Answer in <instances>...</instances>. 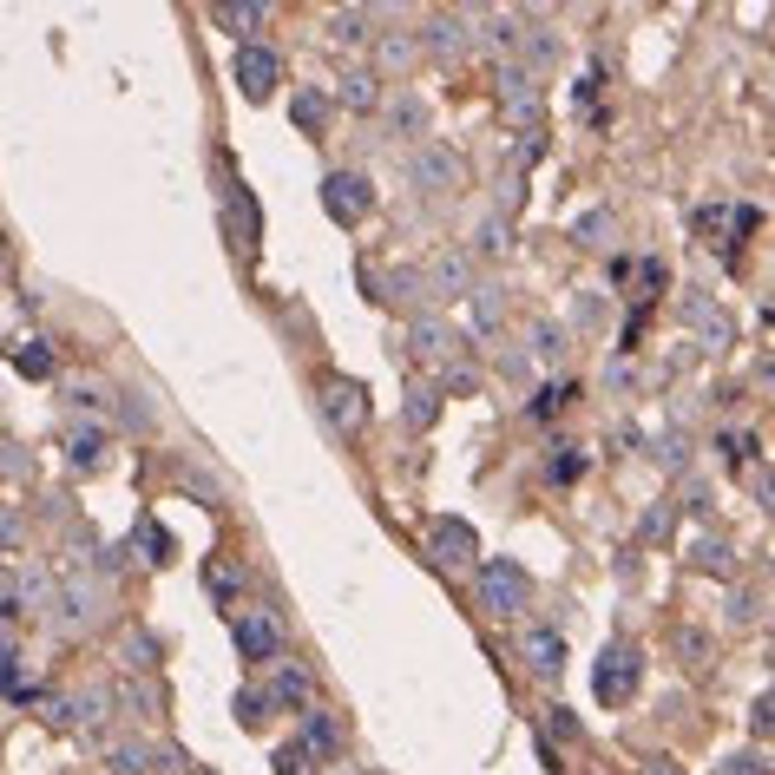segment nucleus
<instances>
[{"mask_svg": "<svg viewBox=\"0 0 775 775\" xmlns=\"http://www.w3.org/2000/svg\"><path fill=\"white\" fill-rule=\"evenodd\" d=\"M638 677H645V651H638L631 638H612V645L599 651V664H592V691H599L605 710H625V704L638 697Z\"/></svg>", "mask_w": 775, "mask_h": 775, "instance_id": "nucleus-1", "label": "nucleus"}, {"mask_svg": "<svg viewBox=\"0 0 775 775\" xmlns=\"http://www.w3.org/2000/svg\"><path fill=\"white\" fill-rule=\"evenodd\" d=\"M230 645H237V658H243L250 671H263V664H276V658H283L289 631H283V618H276L270 605H250V612H237V625H230Z\"/></svg>", "mask_w": 775, "mask_h": 775, "instance_id": "nucleus-2", "label": "nucleus"}, {"mask_svg": "<svg viewBox=\"0 0 775 775\" xmlns=\"http://www.w3.org/2000/svg\"><path fill=\"white\" fill-rule=\"evenodd\" d=\"M763 224V210L756 204H704L697 210V237L710 243V250H743V237Z\"/></svg>", "mask_w": 775, "mask_h": 775, "instance_id": "nucleus-3", "label": "nucleus"}, {"mask_svg": "<svg viewBox=\"0 0 775 775\" xmlns=\"http://www.w3.org/2000/svg\"><path fill=\"white\" fill-rule=\"evenodd\" d=\"M526 592H533V579H526L513 559H487V566H480V605H487L493 618H513V612L526 605Z\"/></svg>", "mask_w": 775, "mask_h": 775, "instance_id": "nucleus-4", "label": "nucleus"}, {"mask_svg": "<svg viewBox=\"0 0 775 775\" xmlns=\"http://www.w3.org/2000/svg\"><path fill=\"white\" fill-rule=\"evenodd\" d=\"M322 210H329L335 224H362V217L375 210V184H368L362 171H329V178H322Z\"/></svg>", "mask_w": 775, "mask_h": 775, "instance_id": "nucleus-5", "label": "nucleus"}, {"mask_svg": "<svg viewBox=\"0 0 775 775\" xmlns=\"http://www.w3.org/2000/svg\"><path fill=\"white\" fill-rule=\"evenodd\" d=\"M428 559H434L441 572H467V566L480 559L474 526H467V520H434V526H428Z\"/></svg>", "mask_w": 775, "mask_h": 775, "instance_id": "nucleus-6", "label": "nucleus"}, {"mask_svg": "<svg viewBox=\"0 0 775 775\" xmlns=\"http://www.w3.org/2000/svg\"><path fill=\"white\" fill-rule=\"evenodd\" d=\"M322 414L335 421V434H362L368 428V388L349 381V375H329L322 381Z\"/></svg>", "mask_w": 775, "mask_h": 775, "instance_id": "nucleus-7", "label": "nucleus"}, {"mask_svg": "<svg viewBox=\"0 0 775 775\" xmlns=\"http://www.w3.org/2000/svg\"><path fill=\"white\" fill-rule=\"evenodd\" d=\"M408 178H414L421 191H454V184L467 178V164H460V151H447V145H421V151L408 158Z\"/></svg>", "mask_w": 775, "mask_h": 775, "instance_id": "nucleus-8", "label": "nucleus"}, {"mask_svg": "<svg viewBox=\"0 0 775 775\" xmlns=\"http://www.w3.org/2000/svg\"><path fill=\"white\" fill-rule=\"evenodd\" d=\"M92 612H99V585H92V579H72V585L53 592V612H46V618H53L59 631H86Z\"/></svg>", "mask_w": 775, "mask_h": 775, "instance_id": "nucleus-9", "label": "nucleus"}, {"mask_svg": "<svg viewBox=\"0 0 775 775\" xmlns=\"http://www.w3.org/2000/svg\"><path fill=\"white\" fill-rule=\"evenodd\" d=\"M276 79H283V59H276L270 46H243V53H237V86H243V99H270Z\"/></svg>", "mask_w": 775, "mask_h": 775, "instance_id": "nucleus-10", "label": "nucleus"}, {"mask_svg": "<svg viewBox=\"0 0 775 775\" xmlns=\"http://www.w3.org/2000/svg\"><path fill=\"white\" fill-rule=\"evenodd\" d=\"M520 658H526L533 677H559V671H566V638H559L552 625H533V631L520 638Z\"/></svg>", "mask_w": 775, "mask_h": 775, "instance_id": "nucleus-11", "label": "nucleus"}, {"mask_svg": "<svg viewBox=\"0 0 775 775\" xmlns=\"http://www.w3.org/2000/svg\"><path fill=\"white\" fill-rule=\"evenodd\" d=\"M421 39H428V53H441V59H460V53H474V46H480V26H474V20H460V13H441V20H434Z\"/></svg>", "mask_w": 775, "mask_h": 775, "instance_id": "nucleus-12", "label": "nucleus"}, {"mask_svg": "<svg viewBox=\"0 0 775 775\" xmlns=\"http://www.w3.org/2000/svg\"><path fill=\"white\" fill-rule=\"evenodd\" d=\"M309 697H316V677H309L303 664H283V671L263 684V704H270V710H309Z\"/></svg>", "mask_w": 775, "mask_h": 775, "instance_id": "nucleus-13", "label": "nucleus"}, {"mask_svg": "<svg viewBox=\"0 0 775 775\" xmlns=\"http://www.w3.org/2000/svg\"><path fill=\"white\" fill-rule=\"evenodd\" d=\"M500 99H506V112H526V132L539 125V105H546V92H539V79H533L526 66H506V72H500Z\"/></svg>", "mask_w": 775, "mask_h": 775, "instance_id": "nucleus-14", "label": "nucleus"}, {"mask_svg": "<svg viewBox=\"0 0 775 775\" xmlns=\"http://www.w3.org/2000/svg\"><path fill=\"white\" fill-rule=\"evenodd\" d=\"M421 283H428L434 296H467V283H474V257H467V250H441L434 270H421Z\"/></svg>", "mask_w": 775, "mask_h": 775, "instance_id": "nucleus-15", "label": "nucleus"}, {"mask_svg": "<svg viewBox=\"0 0 775 775\" xmlns=\"http://www.w3.org/2000/svg\"><path fill=\"white\" fill-rule=\"evenodd\" d=\"M243 585H250V579H243V566H237V559H224V552H210V559H204V592H210L217 605H237V599H243Z\"/></svg>", "mask_w": 775, "mask_h": 775, "instance_id": "nucleus-16", "label": "nucleus"}, {"mask_svg": "<svg viewBox=\"0 0 775 775\" xmlns=\"http://www.w3.org/2000/svg\"><path fill=\"white\" fill-rule=\"evenodd\" d=\"M309 756H335L342 750V717L335 710H303V737H296Z\"/></svg>", "mask_w": 775, "mask_h": 775, "instance_id": "nucleus-17", "label": "nucleus"}, {"mask_svg": "<svg viewBox=\"0 0 775 775\" xmlns=\"http://www.w3.org/2000/svg\"><path fill=\"white\" fill-rule=\"evenodd\" d=\"M105 454H112V434H105V428H72V441H66V460H72V474H92V467H105Z\"/></svg>", "mask_w": 775, "mask_h": 775, "instance_id": "nucleus-18", "label": "nucleus"}, {"mask_svg": "<svg viewBox=\"0 0 775 775\" xmlns=\"http://www.w3.org/2000/svg\"><path fill=\"white\" fill-rule=\"evenodd\" d=\"M210 20H217L224 33H257V26L270 20V7H263V0H217Z\"/></svg>", "mask_w": 775, "mask_h": 775, "instance_id": "nucleus-19", "label": "nucleus"}, {"mask_svg": "<svg viewBox=\"0 0 775 775\" xmlns=\"http://www.w3.org/2000/svg\"><path fill=\"white\" fill-rule=\"evenodd\" d=\"M335 99H342L349 112H375V105H381V86H375V72H368V66H355V72H342Z\"/></svg>", "mask_w": 775, "mask_h": 775, "instance_id": "nucleus-20", "label": "nucleus"}, {"mask_svg": "<svg viewBox=\"0 0 775 775\" xmlns=\"http://www.w3.org/2000/svg\"><path fill=\"white\" fill-rule=\"evenodd\" d=\"M132 552H138L145 566H171V526L138 520V526H132Z\"/></svg>", "mask_w": 775, "mask_h": 775, "instance_id": "nucleus-21", "label": "nucleus"}, {"mask_svg": "<svg viewBox=\"0 0 775 775\" xmlns=\"http://www.w3.org/2000/svg\"><path fill=\"white\" fill-rule=\"evenodd\" d=\"M388 125H395V138H414V132H428V105L414 92H395L388 99Z\"/></svg>", "mask_w": 775, "mask_h": 775, "instance_id": "nucleus-22", "label": "nucleus"}, {"mask_svg": "<svg viewBox=\"0 0 775 775\" xmlns=\"http://www.w3.org/2000/svg\"><path fill=\"white\" fill-rule=\"evenodd\" d=\"M408 349H414V355H447V349H454V329H447L441 316H421V322L408 329Z\"/></svg>", "mask_w": 775, "mask_h": 775, "instance_id": "nucleus-23", "label": "nucleus"}, {"mask_svg": "<svg viewBox=\"0 0 775 775\" xmlns=\"http://www.w3.org/2000/svg\"><path fill=\"white\" fill-rule=\"evenodd\" d=\"M572 401H579V381H546L539 401H526V421H552V414H566Z\"/></svg>", "mask_w": 775, "mask_h": 775, "instance_id": "nucleus-24", "label": "nucleus"}, {"mask_svg": "<svg viewBox=\"0 0 775 775\" xmlns=\"http://www.w3.org/2000/svg\"><path fill=\"white\" fill-rule=\"evenodd\" d=\"M579 474H585V447H579V441H559L552 460H546V480H552V487H572Z\"/></svg>", "mask_w": 775, "mask_h": 775, "instance_id": "nucleus-25", "label": "nucleus"}, {"mask_svg": "<svg viewBox=\"0 0 775 775\" xmlns=\"http://www.w3.org/2000/svg\"><path fill=\"white\" fill-rule=\"evenodd\" d=\"M375 59H381V72L414 66V33H381V39H375Z\"/></svg>", "mask_w": 775, "mask_h": 775, "instance_id": "nucleus-26", "label": "nucleus"}, {"mask_svg": "<svg viewBox=\"0 0 775 775\" xmlns=\"http://www.w3.org/2000/svg\"><path fill=\"white\" fill-rule=\"evenodd\" d=\"M224 224H230V237H237V243H250L263 217H257V204H250L243 191H230V204H224Z\"/></svg>", "mask_w": 775, "mask_h": 775, "instance_id": "nucleus-27", "label": "nucleus"}, {"mask_svg": "<svg viewBox=\"0 0 775 775\" xmlns=\"http://www.w3.org/2000/svg\"><path fill=\"white\" fill-rule=\"evenodd\" d=\"M434 414H441V388H408L401 421H408V428H434Z\"/></svg>", "mask_w": 775, "mask_h": 775, "instance_id": "nucleus-28", "label": "nucleus"}, {"mask_svg": "<svg viewBox=\"0 0 775 775\" xmlns=\"http://www.w3.org/2000/svg\"><path fill=\"white\" fill-rule=\"evenodd\" d=\"M289 112H296V125H303V132H322V125H329V92H296V99H289Z\"/></svg>", "mask_w": 775, "mask_h": 775, "instance_id": "nucleus-29", "label": "nucleus"}, {"mask_svg": "<svg viewBox=\"0 0 775 775\" xmlns=\"http://www.w3.org/2000/svg\"><path fill=\"white\" fill-rule=\"evenodd\" d=\"M13 368H20L26 381H46V375H53V349H46V342H26V349H13Z\"/></svg>", "mask_w": 775, "mask_h": 775, "instance_id": "nucleus-30", "label": "nucleus"}, {"mask_svg": "<svg viewBox=\"0 0 775 775\" xmlns=\"http://www.w3.org/2000/svg\"><path fill=\"white\" fill-rule=\"evenodd\" d=\"M546 743H579V710L572 704H552L546 710Z\"/></svg>", "mask_w": 775, "mask_h": 775, "instance_id": "nucleus-31", "label": "nucleus"}, {"mask_svg": "<svg viewBox=\"0 0 775 775\" xmlns=\"http://www.w3.org/2000/svg\"><path fill=\"white\" fill-rule=\"evenodd\" d=\"M500 309H506V303H500V283H480V289H474V322H480V329H493V322H500Z\"/></svg>", "mask_w": 775, "mask_h": 775, "instance_id": "nucleus-32", "label": "nucleus"}, {"mask_svg": "<svg viewBox=\"0 0 775 775\" xmlns=\"http://www.w3.org/2000/svg\"><path fill=\"white\" fill-rule=\"evenodd\" d=\"M750 447H756V441H750V434H737V428H723V434H717V454H723V467H730V474L750 460Z\"/></svg>", "mask_w": 775, "mask_h": 775, "instance_id": "nucleus-33", "label": "nucleus"}, {"mask_svg": "<svg viewBox=\"0 0 775 775\" xmlns=\"http://www.w3.org/2000/svg\"><path fill=\"white\" fill-rule=\"evenodd\" d=\"M145 763H151V750H145V743H118L105 770H112V775H138V770H145Z\"/></svg>", "mask_w": 775, "mask_h": 775, "instance_id": "nucleus-34", "label": "nucleus"}, {"mask_svg": "<svg viewBox=\"0 0 775 775\" xmlns=\"http://www.w3.org/2000/svg\"><path fill=\"white\" fill-rule=\"evenodd\" d=\"M335 39H375V13H335Z\"/></svg>", "mask_w": 775, "mask_h": 775, "instance_id": "nucleus-35", "label": "nucleus"}, {"mask_svg": "<svg viewBox=\"0 0 775 775\" xmlns=\"http://www.w3.org/2000/svg\"><path fill=\"white\" fill-rule=\"evenodd\" d=\"M263 717H270V704H263V684H257V691H237V723H243V730H257Z\"/></svg>", "mask_w": 775, "mask_h": 775, "instance_id": "nucleus-36", "label": "nucleus"}, {"mask_svg": "<svg viewBox=\"0 0 775 775\" xmlns=\"http://www.w3.org/2000/svg\"><path fill=\"white\" fill-rule=\"evenodd\" d=\"M309 770H316V756H309L303 743H283V750H276V775H309Z\"/></svg>", "mask_w": 775, "mask_h": 775, "instance_id": "nucleus-37", "label": "nucleus"}, {"mask_svg": "<svg viewBox=\"0 0 775 775\" xmlns=\"http://www.w3.org/2000/svg\"><path fill=\"white\" fill-rule=\"evenodd\" d=\"M605 230H612V210H585V217L572 224V237H579V243H605Z\"/></svg>", "mask_w": 775, "mask_h": 775, "instance_id": "nucleus-38", "label": "nucleus"}, {"mask_svg": "<svg viewBox=\"0 0 775 775\" xmlns=\"http://www.w3.org/2000/svg\"><path fill=\"white\" fill-rule=\"evenodd\" d=\"M697 566H704V572H723V579H730V572H737V552L710 539V546H697Z\"/></svg>", "mask_w": 775, "mask_h": 775, "instance_id": "nucleus-39", "label": "nucleus"}, {"mask_svg": "<svg viewBox=\"0 0 775 775\" xmlns=\"http://www.w3.org/2000/svg\"><path fill=\"white\" fill-rule=\"evenodd\" d=\"M125 664H132V671H145V664H158V638H145V631H132V638H125Z\"/></svg>", "mask_w": 775, "mask_h": 775, "instance_id": "nucleus-40", "label": "nucleus"}, {"mask_svg": "<svg viewBox=\"0 0 775 775\" xmlns=\"http://www.w3.org/2000/svg\"><path fill=\"white\" fill-rule=\"evenodd\" d=\"M39 723L46 730H72V697H39Z\"/></svg>", "mask_w": 775, "mask_h": 775, "instance_id": "nucleus-41", "label": "nucleus"}, {"mask_svg": "<svg viewBox=\"0 0 775 775\" xmlns=\"http://www.w3.org/2000/svg\"><path fill=\"white\" fill-rule=\"evenodd\" d=\"M533 349H539V362H559V355H566V329H559V322H539V342H533Z\"/></svg>", "mask_w": 775, "mask_h": 775, "instance_id": "nucleus-42", "label": "nucleus"}, {"mask_svg": "<svg viewBox=\"0 0 775 775\" xmlns=\"http://www.w3.org/2000/svg\"><path fill=\"white\" fill-rule=\"evenodd\" d=\"M480 257H506V217H487V230H480Z\"/></svg>", "mask_w": 775, "mask_h": 775, "instance_id": "nucleus-43", "label": "nucleus"}, {"mask_svg": "<svg viewBox=\"0 0 775 775\" xmlns=\"http://www.w3.org/2000/svg\"><path fill=\"white\" fill-rule=\"evenodd\" d=\"M184 493H191L197 506H217V480H204L197 467H184Z\"/></svg>", "mask_w": 775, "mask_h": 775, "instance_id": "nucleus-44", "label": "nucleus"}, {"mask_svg": "<svg viewBox=\"0 0 775 775\" xmlns=\"http://www.w3.org/2000/svg\"><path fill=\"white\" fill-rule=\"evenodd\" d=\"M66 395H72V408H105V401H112V395H105L99 381H72Z\"/></svg>", "mask_w": 775, "mask_h": 775, "instance_id": "nucleus-45", "label": "nucleus"}, {"mask_svg": "<svg viewBox=\"0 0 775 775\" xmlns=\"http://www.w3.org/2000/svg\"><path fill=\"white\" fill-rule=\"evenodd\" d=\"M717 775H770V763H763V756H723Z\"/></svg>", "mask_w": 775, "mask_h": 775, "instance_id": "nucleus-46", "label": "nucleus"}, {"mask_svg": "<svg viewBox=\"0 0 775 775\" xmlns=\"http://www.w3.org/2000/svg\"><path fill=\"white\" fill-rule=\"evenodd\" d=\"M677 651H691V664H704V658H710V638L684 625V631H677Z\"/></svg>", "mask_w": 775, "mask_h": 775, "instance_id": "nucleus-47", "label": "nucleus"}, {"mask_svg": "<svg viewBox=\"0 0 775 775\" xmlns=\"http://www.w3.org/2000/svg\"><path fill=\"white\" fill-rule=\"evenodd\" d=\"M125 421H132V428H151V408H145L138 395H125Z\"/></svg>", "mask_w": 775, "mask_h": 775, "instance_id": "nucleus-48", "label": "nucleus"}, {"mask_svg": "<svg viewBox=\"0 0 775 775\" xmlns=\"http://www.w3.org/2000/svg\"><path fill=\"white\" fill-rule=\"evenodd\" d=\"M664 533H671V506H658V513L645 520V539H664Z\"/></svg>", "mask_w": 775, "mask_h": 775, "instance_id": "nucleus-49", "label": "nucleus"}, {"mask_svg": "<svg viewBox=\"0 0 775 775\" xmlns=\"http://www.w3.org/2000/svg\"><path fill=\"white\" fill-rule=\"evenodd\" d=\"M20 533H26L20 513H0V546H20Z\"/></svg>", "mask_w": 775, "mask_h": 775, "instance_id": "nucleus-50", "label": "nucleus"}, {"mask_svg": "<svg viewBox=\"0 0 775 775\" xmlns=\"http://www.w3.org/2000/svg\"><path fill=\"white\" fill-rule=\"evenodd\" d=\"M447 388L454 395H474V368H447Z\"/></svg>", "mask_w": 775, "mask_h": 775, "instance_id": "nucleus-51", "label": "nucleus"}, {"mask_svg": "<svg viewBox=\"0 0 775 775\" xmlns=\"http://www.w3.org/2000/svg\"><path fill=\"white\" fill-rule=\"evenodd\" d=\"M664 467H684V434H664Z\"/></svg>", "mask_w": 775, "mask_h": 775, "instance_id": "nucleus-52", "label": "nucleus"}, {"mask_svg": "<svg viewBox=\"0 0 775 775\" xmlns=\"http://www.w3.org/2000/svg\"><path fill=\"white\" fill-rule=\"evenodd\" d=\"M7 612H13V572L0 566V618H7Z\"/></svg>", "mask_w": 775, "mask_h": 775, "instance_id": "nucleus-53", "label": "nucleus"}, {"mask_svg": "<svg viewBox=\"0 0 775 775\" xmlns=\"http://www.w3.org/2000/svg\"><path fill=\"white\" fill-rule=\"evenodd\" d=\"M638 775H684V770H677L671 756H651V763H645V770H638Z\"/></svg>", "mask_w": 775, "mask_h": 775, "instance_id": "nucleus-54", "label": "nucleus"}]
</instances>
